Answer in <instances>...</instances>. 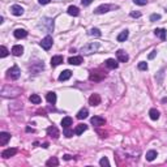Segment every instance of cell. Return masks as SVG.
<instances>
[{
	"label": "cell",
	"instance_id": "obj_1",
	"mask_svg": "<svg viewBox=\"0 0 167 167\" xmlns=\"http://www.w3.org/2000/svg\"><path fill=\"white\" fill-rule=\"evenodd\" d=\"M98 48H99L98 42H91V43L85 44V46L81 48V52H82L84 55H91V54H94Z\"/></svg>",
	"mask_w": 167,
	"mask_h": 167
},
{
	"label": "cell",
	"instance_id": "obj_2",
	"mask_svg": "<svg viewBox=\"0 0 167 167\" xmlns=\"http://www.w3.org/2000/svg\"><path fill=\"white\" fill-rule=\"evenodd\" d=\"M20 74H21L20 68L17 65H13L12 68L8 69V72H7V77L11 78V80H17V78L20 77Z\"/></svg>",
	"mask_w": 167,
	"mask_h": 167
},
{
	"label": "cell",
	"instance_id": "obj_3",
	"mask_svg": "<svg viewBox=\"0 0 167 167\" xmlns=\"http://www.w3.org/2000/svg\"><path fill=\"white\" fill-rule=\"evenodd\" d=\"M106 77V73L102 71H91L90 72V81H94V82H98V81H102Z\"/></svg>",
	"mask_w": 167,
	"mask_h": 167
},
{
	"label": "cell",
	"instance_id": "obj_4",
	"mask_svg": "<svg viewBox=\"0 0 167 167\" xmlns=\"http://www.w3.org/2000/svg\"><path fill=\"white\" fill-rule=\"evenodd\" d=\"M116 8H118L116 5H108V4H102V5H99L98 8H95L94 13H95V15H103V13H107L108 11L116 9Z\"/></svg>",
	"mask_w": 167,
	"mask_h": 167
},
{
	"label": "cell",
	"instance_id": "obj_5",
	"mask_svg": "<svg viewBox=\"0 0 167 167\" xmlns=\"http://www.w3.org/2000/svg\"><path fill=\"white\" fill-rule=\"evenodd\" d=\"M52 43H54V40H52V37L51 35H47V37H44L43 39L40 40V47L43 50H46V51H48L51 47H52Z\"/></svg>",
	"mask_w": 167,
	"mask_h": 167
},
{
	"label": "cell",
	"instance_id": "obj_6",
	"mask_svg": "<svg viewBox=\"0 0 167 167\" xmlns=\"http://www.w3.org/2000/svg\"><path fill=\"white\" fill-rule=\"evenodd\" d=\"M116 58H118L119 62L121 63H127L128 60H129V56H128V54L124 51V50H118V52H116Z\"/></svg>",
	"mask_w": 167,
	"mask_h": 167
},
{
	"label": "cell",
	"instance_id": "obj_7",
	"mask_svg": "<svg viewBox=\"0 0 167 167\" xmlns=\"http://www.w3.org/2000/svg\"><path fill=\"white\" fill-rule=\"evenodd\" d=\"M90 123L93 124V125H95V127H102L103 124L106 123V120L102 116H93V118L90 119Z\"/></svg>",
	"mask_w": 167,
	"mask_h": 167
},
{
	"label": "cell",
	"instance_id": "obj_8",
	"mask_svg": "<svg viewBox=\"0 0 167 167\" xmlns=\"http://www.w3.org/2000/svg\"><path fill=\"white\" fill-rule=\"evenodd\" d=\"M63 62H64V58H63L62 55H55V56L51 58V67L55 68V67H58V65L62 64Z\"/></svg>",
	"mask_w": 167,
	"mask_h": 167
},
{
	"label": "cell",
	"instance_id": "obj_9",
	"mask_svg": "<svg viewBox=\"0 0 167 167\" xmlns=\"http://www.w3.org/2000/svg\"><path fill=\"white\" fill-rule=\"evenodd\" d=\"M11 12H12L13 16H22V15H24V8H22L21 5L15 4V5L11 7Z\"/></svg>",
	"mask_w": 167,
	"mask_h": 167
},
{
	"label": "cell",
	"instance_id": "obj_10",
	"mask_svg": "<svg viewBox=\"0 0 167 167\" xmlns=\"http://www.w3.org/2000/svg\"><path fill=\"white\" fill-rule=\"evenodd\" d=\"M11 140V135L8 132H1L0 133V145L4 146L7 145V142Z\"/></svg>",
	"mask_w": 167,
	"mask_h": 167
},
{
	"label": "cell",
	"instance_id": "obj_11",
	"mask_svg": "<svg viewBox=\"0 0 167 167\" xmlns=\"http://www.w3.org/2000/svg\"><path fill=\"white\" fill-rule=\"evenodd\" d=\"M13 34H15V37L17 38V39H21V38L28 37V31L25 30V29H16V30L13 31Z\"/></svg>",
	"mask_w": 167,
	"mask_h": 167
},
{
	"label": "cell",
	"instance_id": "obj_12",
	"mask_svg": "<svg viewBox=\"0 0 167 167\" xmlns=\"http://www.w3.org/2000/svg\"><path fill=\"white\" fill-rule=\"evenodd\" d=\"M89 103L91 106H98L101 103V95L99 94H91L89 98Z\"/></svg>",
	"mask_w": 167,
	"mask_h": 167
},
{
	"label": "cell",
	"instance_id": "obj_13",
	"mask_svg": "<svg viewBox=\"0 0 167 167\" xmlns=\"http://www.w3.org/2000/svg\"><path fill=\"white\" fill-rule=\"evenodd\" d=\"M11 52L15 56H21L22 52H24V47H22L21 44H16V46L12 47V51H11Z\"/></svg>",
	"mask_w": 167,
	"mask_h": 167
},
{
	"label": "cell",
	"instance_id": "obj_14",
	"mask_svg": "<svg viewBox=\"0 0 167 167\" xmlns=\"http://www.w3.org/2000/svg\"><path fill=\"white\" fill-rule=\"evenodd\" d=\"M47 135L51 137H54V139H58L59 137V131H58V128L54 127V125H51V127L47 128Z\"/></svg>",
	"mask_w": 167,
	"mask_h": 167
},
{
	"label": "cell",
	"instance_id": "obj_15",
	"mask_svg": "<svg viewBox=\"0 0 167 167\" xmlns=\"http://www.w3.org/2000/svg\"><path fill=\"white\" fill-rule=\"evenodd\" d=\"M68 63L72 65H80L81 63H84V59L82 56H72V58L68 59Z\"/></svg>",
	"mask_w": 167,
	"mask_h": 167
},
{
	"label": "cell",
	"instance_id": "obj_16",
	"mask_svg": "<svg viewBox=\"0 0 167 167\" xmlns=\"http://www.w3.org/2000/svg\"><path fill=\"white\" fill-rule=\"evenodd\" d=\"M16 153H17V149H5V150H4L3 153H1V157L3 158H11V157H13V155L16 154Z\"/></svg>",
	"mask_w": 167,
	"mask_h": 167
},
{
	"label": "cell",
	"instance_id": "obj_17",
	"mask_svg": "<svg viewBox=\"0 0 167 167\" xmlns=\"http://www.w3.org/2000/svg\"><path fill=\"white\" fill-rule=\"evenodd\" d=\"M71 76H72V72L69 71V69H65L64 72H62V73H60L59 81H67V80H69V78H71Z\"/></svg>",
	"mask_w": 167,
	"mask_h": 167
},
{
	"label": "cell",
	"instance_id": "obj_18",
	"mask_svg": "<svg viewBox=\"0 0 167 167\" xmlns=\"http://www.w3.org/2000/svg\"><path fill=\"white\" fill-rule=\"evenodd\" d=\"M106 67L110 68V69H116L119 67V64H118V62H116L115 59H107L106 60Z\"/></svg>",
	"mask_w": 167,
	"mask_h": 167
},
{
	"label": "cell",
	"instance_id": "obj_19",
	"mask_svg": "<svg viewBox=\"0 0 167 167\" xmlns=\"http://www.w3.org/2000/svg\"><path fill=\"white\" fill-rule=\"evenodd\" d=\"M154 34L157 35L158 38H161L162 40H166V35H167V31L164 29H155L154 30Z\"/></svg>",
	"mask_w": 167,
	"mask_h": 167
},
{
	"label": "cell",
	"instance_id": "obj_20",
	"mask_svg": "<svg viewBox=\"0 0 167 167\" xmlns=\"http://www.w3.org/2000/svg\"><path fill=\"white\" fill-rule=\"evenodd\" d=\"M87 129V125L86 124H78L77 127L74 128V135H77V136H80L81 133H84L85 131Z\"/></svg>",
	"mask_w": 167,
	"mask_h": 167
},
{
	"label": "cell",
	"instance_id": "obj_21",
	"mask_svg": "<svg viewBox=\"0 0 167 167\" xmlns=\"http://www.w3.org/2000/svg\"><path fill=\"white\" fill-rule=\"evenodd\" d=\"M46 99L50 105H55L56 103V94L54 93V91H48L46 95Z\"/></svg>",
	"mask_w": 167,
	"mask_h": 167
},
{
	"label": "cell",
	"instance_id": "obj_22",
	"mask_svg": "<svg viewBox=\"0 0 167 167\" xmlns=\"http://www.w3.org/2000/svg\"><path fill=\"white\" fill-rule=\"evenodd\" d=\"M157 157H158V153L155 150H149L146 153V161H149V162H153Z\"/></svg>",
	"mask_w": 167,
	"mask_h": 167
},
{
	"label": "cell",
	"instance_id": "obj_23",
	"mask_svg": "<svg viewBox=\"0 0 167 167\" xmlns=\"http://www.w3.org/2000/svg\"><path fill=\"white\" fill-rule=\"evenodd\" d=\"M149 115H150V119H152V120H158L159 116H161V114H159V111H158L157 108H152V110L149 111Z\"/></svg>",
	"mask_w": 167,
	"mask_h": 167
},
{
	"label": "cell",
	"instance_id": "obj_24",
	"mask_svg": "<svg viewBox=\"0 0 167 167\" xmlns=\"http://www.w3.org/2000/svg\"><path fill=\"white\" fill-rule=\"evenodd\" d=\"M72 123H73V120H72V118H69V116H65V118H63V120H62L63 128H69L72 125Z\"/></svg>",
	"mask_w": 167,
	"mask_h": 167
},
{
	"label": "cell",
	"instance_id": "obj_25",
	"mask_svg": "<svg viewBox=\"0 0 167 167\" xmlns=\"http://www.w3.org/2000/svg\"><path fill=\"white\" fill-rule=\"evenodd\" d=\"M67 12H68V15H71V16H74V17H76V16H78L80 15V9H78L77 7H74V5H71L68 8V11H67Z\"/></svg>",
	"mask_w": 167,
	"mask_h": 167
},
{
	"label": "cell",
	"instance_id": "obj_26",
	"mask_svg": "<svg viewBox=\"0 0 167 167\" xmlns=\"http://www.w3.org/2000/svg\"><path fill=\"white\" fill-rule=\"evenodd\" d=\"M128 35H129V31L128 30H123L120 34L118 35V42H124V40L128 39Z\"/></svg>",
	"mask_w": 167,
	"mask_h": 167
},
{
	"label": "cell",
	"instance_id": "obj_27",
	"mask_svg": "<svg viewBox=\"0 0 167 167\" xmlns=\"http://www.w3.org/2000/svg\"><path fill=\"white\" fill-rule=\"evenodd\" d=\"M87 115H89V111H87V108H81L80 111H78V114H77V119L82 120V119L87 118Z\"/></svg>",
	"mask_w": 167,
	"mask_h": 167
},
{
	"label": "cell",
	"instance_id": "obj_28",
	"mask_svg": "<svg viewBox=\"0 0 167 167\" xmlns=\"http://www.w3.org/2000/svg\"><path fill=\"white\" fill-rule=\"evenodd\" d=\"M42 21H43L44 25H47V30H48V31L54 30V20H51V19H43Z\"/></svg>",
	"mask_w": 167,
	"mask_h": 167
},
{
	"label": "cell",
	"instance_id": "obj_29",
	"mask_svg": "<svg viewBox=\"0 0 167 167\" xmlns=\"http://www.w3.org/2000/svg\"><path fill=\"white\" fill-rule=\"evenodd\" d=\"M87 34L91 35V37H101L102 35V33H101V30L97 28H93V29H90L89 31H87Z\"/></svg>",
	"mask_w": 167,
	"mask_h": 167
},
{
	"label": "cell",
	"instance_id": "obj_30",
	"mask_svg": "<svg viewBox=\"0 0 167 167\" xmlns=\"http://www.w3.org/2000/svg\"><path fill=\"white\" fill-rule=\"evenodd\" d=\"M30 102L34 103V105H39V103L42 102V99H40V97L38 95V94H31L30 95Z\"/></svg>",
	"mask_w": 167,
	"mask_h": 167
},
{
	"label": "cell",
	"instance_id": "obj_31",
	"mask_svg": "<svg viewBox=\"0 0 167 167\" xmlns=\"http://www.w3.org/2000/svg\"><path fill=\"white\" fill-rule=\"evenodd\" d=\"M59 164V161H58V158L52 157V158H50L48 161L46 162V166H58Z\"/></svg>",
	"mask_w": 167,
	"mask_h": 167
},
{
	"label": "cell",
	"instance_id": "obj_32",
	"mask_svg": "<svg viewBox=\"0 0 167 167\" xmlns=\"http://www.w3.org/2000/svg\"><path fill=\"white\" fill-rule=\"evenodd\" d=\"M137 68H139L140 71H146V69H148V64H146L145 62H141V63H139Z\"/></svg>",
	"mask_w": 167,
	"mask_h": 167
},
{
	"label": "cell",
	"instance_id": "obj_33",
	"mask_svg": "<svg viewBox=\"0 0 167 167\" xmlns=\"http://www.w3.org/2000/svg\"><path fill=\"white\" fill-rule=\"evenodd\" d=\"M0 50H1V52H0V56H1V58H5V56L9 54V51L7 50L5 46H1V48H0Z\"/></svg>",
	"mask_w": 167,
	"mask_h": 167
},
{
	"label": "cell",
	"instance_id": "obj_34",
	"mask_svg": "<svg viewBox=\"0 0 167 167\" xmlns=\"http://www.w3.org/2000/svg\"><path fill=\"white\" fill-rule=\"evenodd\" d=\"M158 20H161V15H158V13H153L150 16V21L154 22V21H158Z\"/></svg>",
	"mask_w": 167,
	"mask_h": 167
},
{
	"label": "cell",
	"instance_id": "obj_35",
	"mask_svg": "<svg viewBox=\"0 0 167 167\" xmlns=\"http://www.w3.org/2000/svg\"><path fill=\"white\" fill-rule=\"evenodd\" d=\"M64 136L68 137V139L69 137H72L73 136V131H71L69 128H64Z\"/></svg>",
	"mask_w": 167,
	"mask_h": 167
},
{
	"label": "cell",
	"instance_id": "obj_36",
	"mask_svg": "<svg viewBox=\"0 0 167 167\" xmlns=\"http://www.w3.org/2000/svg\"><path fill=\"white\" fill-rule=\"evenodd\" d=\"M99 164H101V166H110V162H108V159L106 157H103L102 159H101V161H99Z\"/></svg>",
	"mask_w": 167,
	"mask_h": 167
},
{
	"label": "cell",
	"instance_id": "obj_37",
	"mask_svg": "<svg viewBox=\"0 0 167 167\" xmlns=\"http://www.w3.org/2000/svg\"><path fill=\"white\" fill-rule=\"evenodd\" d=\"M133 3L136 4V5H146L148 0H133Z\"/></svg>",
	"mask_w": 167,
	"mask_h": 167
},
{
	"label": "cell",
	"instance_id": "obj_38",
	"mask_svg": "<svg viewBox=\"0 0 167 167\" xmlns=\"http://www.w3.org/2000/svg\"><path fill=\"white\" fill-rule=\"evenodd\" d=\"M93 3V0H81V4H82L84 7H87L90 5V4Z\"/></svg>",
	"mask_w": 167,
	"mask_h": 167
},
{
	"label": "cell",
	"instance_id": "obj_39",
	"mask_svg": "<svg viewBox=\"0 0 167 167\" xmlns=\"http://www.w3.org/2000/svg\"><path fill=\"white\" fill-rule=\"evenodd\" d=\"M131 17H133V19L141 17V12H131Z\"/></svg>",
	"mask_w": 167,
	"mask_h": 167
},
{
	"label": "cell",
	"instance_id": "obj_40",
	"mask_svg": "<svg viewBox=\"0 0 167 167\" xmlns=\"http://www.w3.org/2000/svg\"><path fill=\"white\" fill-rule=\"evenodd\" d=\"M155 55H157V51H155V50H153L152 54H149V59H154Z\"/></svg>",
	"mask_w": 167,
	"mask_h": 167
},
{
	"label": "cell",
	"instance_id": "obj_41",
	"mask_svg": "<svg viewBox=\"0 0 167 167\" xmlns=\"http://www.w3.org/2000/svg\"><path fill=\"white\" fill-rule=\"evenodd\" d=\"M51 0H38V3L42 4V5H46V4H48Z\"/></svg>",
	"mask_w": 167,
	"mask_h": 167
},
{
	"label": "cell",
	"instance_id": "obj_42",
	"mask_svg": "<svg viewBox=\"0 0 167 167\" xmlns=\"http://www.w3.org/2000/svg\"><path fill=\"white\" fill-rule=\"evenodd\" d=\"M63 158H64L65 161H69V159H72V157H71V155H69V154H65Z\"/></svg>",
	"mask_w": 167,
	"mask_h": 167
},
{
	"label": "cell",
	"instance_id": "obj_43",
	"mask_svg": "<svg viewBox=\"0 0 167 167\" xmlns=\"http://www.w3.org/2000/svg\"><path fill=\"white\" fill-rule=\"evenodd\" d=\"M26 131H28V132H33L34 129H33V128H30V127H28V128H26Z\"/></svg>",
	"mask_w": 167,
	"mask_h": 167
},
{
	"label": "cell",
	"instance_id": "obj_44",
	"mask_svg": "<svg viewBox=\"0 0 167 167\" xmlns=\"http://www.w3.org/2000/svg\"><path fill=\"white\" fill-rule=\"evenodd\" d=\"M42 146H43V148H44V149H47V148H48V144H47V142H46V144H43V145H42Z\"/></svg>",
	"mask_w": 167,
	"mask_h": 167
}]
</instances>
